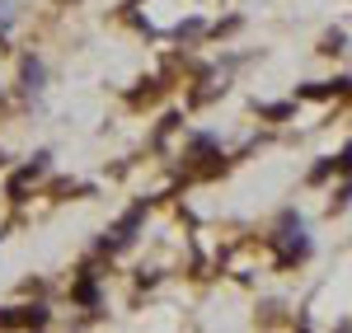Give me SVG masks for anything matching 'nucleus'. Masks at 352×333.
<instances>
[]
</instances>
